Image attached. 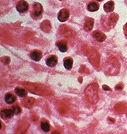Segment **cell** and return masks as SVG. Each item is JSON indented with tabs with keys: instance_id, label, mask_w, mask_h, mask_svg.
<instances>
[{
	"instance_id": "1",
	"label": "cell",
	"mask_w": 127,
	"mask_h": 134,
	"mask_svg": "<svg viewBox=\"0 0 127 134\" xmlns=\"http://www.w3.org/2000/svg\"><path fill=\"white\" fill-rule=\"evenodd\" d=\"M85 95L87 99L92 104H96L98 100V86L96 83H92L88 86L85 90Z\"/></svg>"
},
{
	"instance_id": "2",
	"label": "cell",
	"mask_w": 127,
	"mask_h": 134,
	"mask_svg": "<svg viewBox=\"0 0 127 134\" xmlns=\"http://www.w3.org/2000/svg\"><path fill=\"white\" fill-rule=\"evenodd\" d=\"M43 12V7L41 6V4L39 3H34L33 5V10H32V13L31 15L34 18H36L38 17L41 15V13Z\"/></svg>"
},
{
	"instance_id": "3",
	"label": "cell",
	"mask_w": 127,
	"mask_h": 134,
	"mask_svg": "<svg viewBox=\"0 0 127 134\" xmlns=\"http://www.w3.org/2000/svg\"><path fill=\"white\" fill-rule=\"evenodd\" d=\"M16 9H17V10L18 11L19 13H25L28 9V4L25 1H24V0H21L17 4Z\"/></svg>"
},
{
	"instance_id": "4",
	"label": "cell",
	"mask_w": 127,
	"mask_h": 134,
	"mask_svg": "<svg viewBox=\"0 0 127 134\" xmlns=\"http://www.w3.org/2000/svg\"><path fill=\"white\" fill-rule=\"evenodd\" d=\"M69 18V11L67 9H62L60 11L57 18L60 22H65Z\"/></svg>"
},
{
	"instance_id": "5",
	"label": "cell",
	"mask_w": 127,
	"mask_h": 134,
	"mask_svg": "<svg viewBox=\"0 0 127 134\" xmlns=\"http://www.w3.org/2000/svg\"><path fill=\"white\" fill-rule=\"evenodd\" d=\"M14 115H15V113H14V111H13V109H2L1 111V116H2V118H10Z\"/></svg>"
},
{
	"instance_id": "6",
	"label": "cell",
	"mask_w": 127,
	"mask_h": 134,
	"mask_svg": "<svg viewBox=\"0 0 127 134\" xmlns=\"http://www.w3.org/2000/svg\"><path fill=\"white\" fill-rule=\"evenodd\" d=\"M93 37L99 42H102L106 39V36L99 31H95L93 32Z\"/></svg>"
},
{
	"instance_id": "7",
	"label": "cell",
	"mask_w": 127,
	"mask_h": 134,
	"mask_svg": "<svg viewBox=\"0 0 127 134\" xmlns=\"http://www.w3.org/2000/svg\"><path fill=\"white\" fill-rule=\"evenodd\" d=\"M31 58L32 59H34V61H39L41 59V57H42V54L41 52L40 51H39V50H34L31 53Z\"/></svg>"
},
{
	"instance_id": "8",
	"label": "cell",
	"mask_w": 127,
	"mask_h": 134,
	"mask_svg": "<svg viewBox=\"0 0 127 134\" xmlns=\"http://www.w3.org/2000/svg\"><path fill=\"white\" fill-rule=\"evenodd\" d=\"M57 63V57L55 55H52L48 57V59L46 61V64L49 67H54Z\"/></svg>"
},
{
	"instance_id": "9",
	"label": "cell",
	"mask_w": 127,
	"mask_h": 134,
	"mask_svg": "<svg viewBox=\"0 0 127 134\" xmlns=\"http://www.w3.org/2000/svg\"><path fill=\"white\" fill-rule=\"evenodd\" d=\"M94 25V20L92 18H88L86 20V22L84 24V30L86 31H91L92 28H93Z\"/></svg>"
},
{
	"instance_id": "10",
	"label": "cell",
	"mask_w": 127,
	"mask_h": 134,
	"mask_svg": "<svg viewBox=\"0 0 127 134\" xmlns=\"http://www.w3.org/2000/svg\"><path fill=\"white\" fill-rule=\"evenodd\" d=\"M114 2L113 1H110V2H108L104 4V9L106 13H110V12H113L114 10Z\"/></svg>"
},
{
	"instance_id": "11",
	"label": "cell",
	"mask_w": 127,
	"mask_h": 134,
	"mask_svg": "<svg viewBox=\"0 0 127 134\" xmlns=\"http://www.w3.org/2000/svg\"><path fill=\"white\" fill-rule=\"evenodd\" d=\"M57 46L58 47V49L61 52H65L67 49H68V47H67V42L66 41H60L59 42L57 43Z\"/></svg>"
},
{
	"instance_id": "12",
	"label": "cell",
	"mask_w": 127,
	"mask_h": 134,
	"mask_svg": "<svg viewBox=\"0 0 127 134\" xmlns=\"http://www.w3.org/2000/svg\"><path fill=\"white\" fill-rule=\"evenodd\" d=\"M41 28L44 32H50L51 31V25L49 20H45L41 24Z\"/></svg>"
},
{
	"instance_id": "13",
	"label": "cell",
	"mask_w": 127,
	"mask_h": 134,
	"mask_svg": "<svg viewBox=\"0 0 127 134\" xmlns=\"http://www.w3.org/2000/svg\"><path fill=\"white\" fill-rule=\"evenodd\" d=\"M34 99L33 98H31V97H29V98H25V99L23 101V105L25 107H27V108H29V109H31L32 106H33V104H34Z\"/></svg>"
},
{
	"instance_id": "14",
	"label": "cell",
	"mask_w": 127,
	"mask_h": 134,
	"mask_svg": "<svg viewBox=\"0 0 127 134\" xmlns=\"http://www.w3.org/2000/svg\"><path fill=\"white\" fill-rule=\"evenodd\" d=\"M41 128L42 129V131L44 132H48L50 130V125L49 122L46 120H43L41 122Z\"/></svg>"
},
{
	"instance_id": "15",
	"label": "cell",
	"mask_w": 127,
	"mask_h": 134,
	"mask_svg": "<svg viewBox=\"0 0 127 134\" xmlns=\"http://www.w3.org/2000/svg\"><path fill=\"white\" fill-rule=\"evenodd\" d=\"M99 8V4L96 2H91L88 4L87 9L90 12H95L97 10H98Z\"/></svg>"
},
{
	"instance_id": "16",
	"label": "cell",
	"mask_w": 127,
	"mask_h": 134,
	"mask_svg": "<svg viewBox=\"0 0 127 134\" xmlns=\"http://www.w3.org/2000/svg\"><path fill=\"white\" fill-rule=\"evenodd\" d=\"M4 99H5V102H6V103L9 104H13V103H14L16 101L15 97L14 95H13L12 94H7Z\"/></svg>"
},
{
	"instance_id": "17",
	"label": "cell",
	"mask_w": 127,
	"mask_h": 134,
	"mask_svg": "<svg viewBox=\"0 0 127 134\" xmlns=\"http://www.w3.org/2000/svg\"><path fill=\"white\" fill-rule=\"evenodd\" d=\"M72 66H73V59L71 57H67L66 59L64 60V67L67 70H70L71 69Z\"/></svg>"
},
{
	"instance_id": "18",
	"label": "cell",
	"mask_w": 127,
	"mask_h": 134,
	"mask_svg": "<svg viewBox=\"0 0 127 134\" xmlns=\"http://www.w3.org/2000/svg\"><path fill=\"white\" fill-rule=\"evenodd\" d=\"M16 94L19 96L20 97H25L27 96V91L25 89H23V88H16L15 89Z\"/></svg>"
},
{
	"instance_id": "19",
	"label": "cell",
	"mask_w": 127,
	"mask_h": 134,
	"mask_svg": "<svg viewBox=\"0 0 127 134\" xmlns=\"http://www.w3.org/2000/svg\"><path fill=\"white\" fill-rule=\"evenodd\" d=\"M12 109H13L15 115H18V114H20V112H21V109H20V107L18 106V105H15V106L13 107H12Z\"/></svg>"
},
{
	"instance_id": "20",
	"label": "cell",
	"mask_w": 127,
	"mask_h": 134,
	"mask_svg": "<svg viewBox=\"0 0 127 134\" xmlns=\"http://www.w3.org/2000/svg\"><path fill=\"white\" fill-rule=\"evenodd\" d=\"M123 88H124V85L121 84V83H119V84H118L115 86V89L116 90H121V89H123Z\"/></svg>"
},
{
	"instance_id": "21",
	"label": "cell",
	"mask_w": 127,
	"mask_h": 134,
	"mask_svg": "<svg viewBox=\"0 0 127 134\" xmlns=\"http://www.w3.org/2000/svg\"><path fill=\"white\" fill-rule=\"evenodd\" d=\"M124 35L126 36V37L127 38V23L124 25Z\"/></svg>"
},
{
	"instance_id": "22",
	"label": "cell",
	"mask_w": 127,
	"mask_h": 134,
	"mask_svg": "<svg viewBox=\"0 0 127 134\" xmlns=\"http://www.w3.org/2000/svg\"><path fill=\"white\" fill-rule=\"evenodd\" d=\"M102 88L104 89V90H105V91H110L111 89L108 86H106V85H103V86H102Z\"/></svg>"
},
{
	"instance_id": "23",
	"label": "cell",
	"mask_w": 127,
	"mask_h": 134,
	"mask_svg": "<svg viewBox=\"0 0 127 134\" xmlns=\"http://www.w3.org/2000/svg\"><path fill=\"white\" fill-rule=\"evenodd\" d=\"M98 1H102V0H98Z\"/></svg>"
},
{
	"instance_id": "24",
	"label": "cell",
	"mask_w": 127,
	"mask_h": 134,
	"mask_svg": "<svg viewBox=\"0 0 127 134\" xmlns=\"http://www.w3.org/2000/svg\"><path fill=\"white\" fill-rule=\"evenodd\" d=\"M126 1H127V0H126Z\"/></svg>"
}]
</instances>
